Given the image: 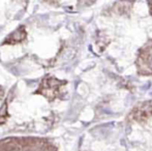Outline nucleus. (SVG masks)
Returning <instances> with one entry per match:
<instances>
[{
  "mask_svg": "<svg viewBox=\"0 0 152 151\" xmlns=\"http://www.w3.org/2000/svg\"><path fill=\"white\" fill-rule=\"evenodd\" d=\"M66 83V81L59 80L53 76H46L40 82L35 94H40L49 101H53L61 97L62 88L65 86Z\"/></svg>",
  "mask_w": 152,
  "mask_h": 151,
  "instance_id": "obj_1",
  "label": "nucleus"
},
{
  "mask_svg": "<svg viewBox=\"0 0 152 151\" xmlns=\"http://www.w3.org/2000/svg\"><path fill=\"white\" fill-rule=\"evenodd\" d=\"M148 1V7H149V12L152 16V0H147Z\"/></svg>",
  "mask_w": 152,
  "mask_h": 151,
  "instance_id": "obj_10",
  "label": "nucleus"
},
{
  "mask_svg": "<svg viewBox=\"0 0 152 151\" xmlns=\"http://www.w3.org/2000/svg\"><path fill=\"white\" fill-rule=\"evenodd\" d=\"M8 112H7V101H4L3 106L0 109V124H3L8 118Z\"/></svg>",
  "mask_w": 152,
  "mask_h": 151,
  "instance_id": "obj_7",
  "label": "nucleus"
},
{
  "mask_svg": "<svg viewBox=\"0 0 152 151\" xmlns=\"http://www.w3.org/2000/svg\"><path fill=\"white\" fill-rule=\"evenodd\" d=\"M137 71L141 76L152 75V39L148 40L139 50L136 60Z\"/></svg>",
  "mask_w": 152,
  "mask_h": 151,
  "instance_id": "obj_2",
  "label": "nucleus"
},
{
  "mask_svg": "<svg viewBox=\"0 0 152 151\" xmlns=\"http://www.w3.org/2000/svg\"><path fill=\"white\" fill-rule=\"evenodd\" d=\"M27 38V31L25 26H20L4 38L2 44H17L25 42Z\"/></svg>",
  "mask_w": 152,
  "mask_h": 151,
  "instance_id": "obj_4",
  "label": "nucleus"
},
{
  "mask_svg": "<svg viewBox=\"0 0 152 151\" xmlns=\"http://www.w3.org/2000/svg\"><path fill=\"white\" fill-rule=\"evenodd\" d=\"M96 0H78L79 6H82V7H86V6H90L92 4H94Z\"/></svg>",
  "mask_w": 152,
  "mask_h": 151,
  "instance_id": "obj_8",
  "label": "nucleus"
},
{
  "mask_svg": "<svg viewBox=\"0 0 152 151\" xmlns=\"http://www.w3.org/2000/svg\"><path fill=\"white\" fill-rule=\"evenodd\" d=\"M26 139L10 138L0 141V151H20L25 147Z\"/></svg>",
  "mask_w": 152,
  "mask_h": 151,
  "instance_id": "obj_5",
  "label": "nucleus"
},
{
  "mask_svg": "<svg viewBox=\"0 0 152 151\" xmlns=\"http://www.w3.org/2000/svg\"><path fill=\"white\" fill-rule=\"evenodd\" d=\"M42 1H45L48 4H51V5H58L59 0H42Z\"/></svg>",
  "mask_w": 152,
  "mask_h": 151,
  "instance_id": "obj_9",
  "label": "nucleus"
},
{
  "mask_svg": "<svg viewBox=\"0 0 152 151\" xmlns=\"http://www.w3.org/2000/svg\"><path fill=\"white\" fill-rule=\"evenodd\" d=\"M152 117V99L142 101L134 106V109L128 114V119L138 123H144Z\"/></svg>",
  "mask_w": 152,
  "mask_h": 151,
  "instance_id": "obj_3",
  "label": "nucleus"
},
{
  "mask_svg": "<svg viewBox=\"0 0 152 151\" xmlns=\"http://www.w3.org/2000/svg\"><path fill=\"white\" fill-rule=\"evenodd\" d=\"M3 95H4V90H3V88L0 86V99L3 97Z\"/></svg>",
  "mask_w": 152,
  "mask_h": 151,
  "instance_id": "obj_11",
  "label": "nucleus"
},
{
  "mask_svg": "<svg viewBox=\"0 0 152 151\" xmlns=\"http://www.w3.org/2000/svg\"><path fill=\"white\" fill-rule=\"evenodd\" d=\"M134 0H117L113 5L112 9L119 16H128L134 5Z\"/></svg>",
  "mask_w": 152,
  "mask_h": 151,
  "instance_id": "obj_6",
  "label": "nucleus"
}]
</instances>
